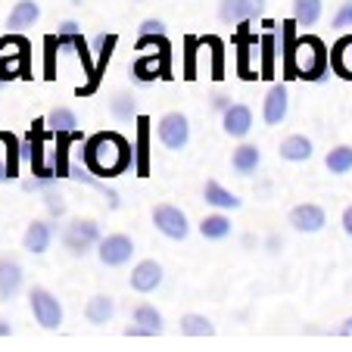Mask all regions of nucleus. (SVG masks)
<instances>
[{
	"instance_id": "nucleus-1",
	"label": "nucleus",
	"mask_w": 352,
	"mask_h": 352,
	"mask_svg": "<svg viewBox=\"0 0 352 352\" xmlns=\"http://www.w3.org/2000/svg\"><path fill=\"white\" fill-rule=\"evenodd\" d=\"M85 166L94 175L113 178L131 166V144L116 131H100L85 144Z\"/></svg>"
},
{
	"instance_id": "nucleus-2",
	"label": "nucleus",
	"mask_w": 352,
	"mask_h": 352,
	"mask_svg": "<svg viewBox=\"0 0 352 352\" xmlns=\"http://www.w3.org/2000/svg\"><path fill=\"white\" fill-rule=\"evenodd\" d=\"M290 69L299 78H321L327 69L324 44L318 38H299L290 50Z\"/></svg>"
},
{
	"instance_id": "nucleus-3",
	"label": "nucleus",
	"mask_w": 352,
	"mask_h": 352,
	"mask_svg": "<svg viewBox=\"0 0 352 352\" xmlns=\"http://www.w3.org/2000/svg\"><path fill=\"white\" fill-rule=\"evenodd\" d=\"M100 243V228L94 219H72L63 231V246L72 256H85L91 253V246Z\"/></svg>"
},
{
	"instance_id": "nucleus-4",
	"label": "nucleus",
	"mask_w": 352,
	"mask_h": 352,
	"mask_svg": "<svg viewBox=\"0 0 352 352\" xmlns=\"http://www.w3.org/2000/svg\"><path fill=\"white\" fill-rule=\"evenodd\" d=\"M28 302H32V315H34V321H38L41 327L56 331V327L63 324V306H60V299H56L50 290H44V287H32Z\"/></svg>"
},
{
	"instance_id": "nucleus-5",
	"label": "nucleus",
	"mask_w": 352,
	"mask_h": 352,
	"mask_svg": "<svg viewBox=\"0 0 352 352\" xmlns=\"http://www.w3.org/2000/svg\"><path fill=\"white\" fill-rule=\"evenodd\" d=\"M97 256L107 268H119V265H125V262H131L134 243L128 234H107V237H100V243H97Z\"/></svg>"
},
{
	"instance_id": "nucleus-6",
	"label": "nucleus",
	"mask_w": 352,
	"mask_h": 352,
	"mask_svg": "<svg viewBox=\"0 0 352 352\" xmlns=\"http://www.w3.org/2000/svg\"><path fill=\"white\" fill-rule=\"evenodd\" d=\"M153 225L160 234H166L168 240H184L190 234V225H187V215L181 212L172 203H160L153 209Z\"/></svg>"
},
{
	"instance_id": "nucleus-7",
	"label": "nucleus",
	"mask_w": 352,
	"mask_h": 352,
	"mask_svg": "<svg viewBox=\"0 0 352 352\" xmlns=\"http://www.w3.org/2000/svg\"><path fill=\"white\" fill-rule=\"evenodd\" d=\"M156 134H160L162 146H168V150H184L187 140H190V125H187V116L166 113L160 119V128H156Z\"/></svg>"
},
{
	"instance_id": "nucleus-8",
	"label": "nucleus",
	"mask_w": 352,
	"mask_h": 352,
	"mask_svg": "<svg viewBox=\"0 0 352 352\" xmlns=\"http://www.w3.org/2000/svg\"><path fill=\"white\" fill-rule=\"evenodd\" d=\"M290 225L293 231L299 234H318L321 228L327 225V215L321 206H315V203H299V206L290 209Z\"/></svg>"
},
{
	"instance_id": "nucleus-9",
	"label": "nucleus",
	"mask_w": 352,
	"mask_h": 352,
	"mask_svg": "<svg viewBox=\"0 0 352 352\" xmlns=\"http://www.w3.org/2000/svg\"><path fill=\"white\" fill-rule=\"evenodd\" d=\"M162 284V265L156 259H144L134 265L131 272V290L138 293H153Z\"/></svg>"
},
{
	"instance_id": "nucleus-10",
	"label": "nucleus",
	"mask_w": 352,
	"mask_h": 352,
	"mask_svg": "<svg viewBox=\"0 0 352 352\" xmlns=\"http://www.w3.org/2000/svg\"><path fill=\"white\" fill-rule=\"evenodd\" d=\"M221 125H225L228 138H246V134H250V128H253V109L243 107V103H234V107L225 109Z\"/></svg>"
},
{
	"instance_id": "nucleus-11",
	"label": "nucleus",
	"mask_w": 352,
	"mask_h": 352,
	"mask_svg": "<svg viewBox=\"0 0 352 352\" xmlns=\"http://www.w3.org/2000/svg\"><path fill=\"white\" fill-rule=\"evenodd\" d=\"M262 7H265V0H221L219 16L225 22H246L259 16Z\"/></svg>"
},
{
	"instance_id": "nucleus-12",
	"label": "nucleus",
	"mask_w": 352,
	"mask_h": 352,
	"mask_svg": "<svg viewBox=\"0 0 352 352\" xmlns=\"http://www.w3.org/2000/svg\"><path fill=\"white\" fill-rule=\"evenodd\" d=\"M50 240H54V225H47V221H32L22 234V246H25L32 256H41L50 250Z\"/></svg>"
},
{
	"instance_id": "nucleus-13",
	"label": "nucleus",
	"mask_w": 352,
	"mask_h": 352,
	"mask_svg": "<svg viewBox=\"0 0 352 352\" xmlns=\"http://www.w3.org/2000/svg\"><path fill=\"white\" fill-rule=\"evenodd\" d=\"M22 290V265L10 256L0 259V299H13Z\"/></svg>"
},
{
	"instance_id": "nucleus-14",
	"label": "nucleus",
	"mask_w": 352,
	"mask_h": 352,
	"mask_svg": "<svg viewBox=\"0 0 352 352\" xmlns=\"http://www.w3.org/2000/svg\"><path fill=\"white\" fill-rule=\"evenodd\" d=\"M287 109H290V100H287V91L284 87H272L265 97V103H262V119L268 122V125H280V122L287 119Z\"/></svg>"
},
{
	"instance_id": "nucleus-15",
	"label": "nucleus",
	"mask_w": 352,
	"mask_h": 352,
	"mask_svg": "<svg viewBox=\"0 0 352 352\" xmlns=\"http://www.w3.org/2000/svg\"><path fill=\"white\" fill-rule=\"evenodd\" d=\"M116 315V299L107 296V293H97V296L87 299L85 306V318L91 321V324H109Z\"/></svg>"
},
{
	"instance_id": "nucleus-16",
	"label": "nucleus",
	"mask_w": 352,
	"mask_h": 352,
	"mask_svg": "<svg viewBox=\"0 0 352 352\" xmlns=\"http://www.w3.org/2000/svg\"><path fill=\"white\" fill-rule=\"evenodd\" d=\"M280 160L287 162H306L312 160V140L306 138V134H290V138L280 140Z\"/></svg>"
},
{
	"instance_id": "nucleus-17",
	"label": "nucleus",
	"mask_w": 352,
	"mask_h": 352,
	"mask_svg": "<svg viewBox=\"0 0 352 352\" xmlns=\"http://www.w3.org/2000/svg\"><path fill=\"white\" fill-rule=\"evenodd\" d=\"M262 166V153H259V146H253V144H240L237 150H234V156H231V168L237 175H256V168Z\"/></svg>"
},
{
	"instance_id": "nucleus-18",
	"label": "nucleus",
	"mask_w": 352,
	"mask_h": 352,
	"mask_svg": "<svg viewBox=\"0 0 352 352\" xmlns=\"http://www.w3.org/2000/svg\"><path fill=\"white\" fill-rule=\"evenodd\" d=\"M203 199H206L209 206L215 209H240V197L231 190H225V187L219 184V181H206V187H203Z\"/></svg>"
},
{
	"instance_id": "nucleus-19",
	"label": "nucleus",
	"mask_w": 352,
	"mask_h": 352,
	"mask_svg": "<svg viewBox=\"0 0 352 352\" xmlns=\"http://www.w3.org/2000/svg\"><path fill=\"white\" fill-rule=\"evenodd\" d=\"M131 72L138 75V81H153L160 75H166V54H144L138 63L131 66Z\"/></svg>"
},
{
	"instance_id": "nucleus-20",
	"label": "nucleus",
	"mask_w": 352,
	"mask_h": 352,
	"mask_svg": "<svg viewBox=\"0 0 352 352\" xmlns=\"http://www.w3.org/2000/svg\"><path fill=\"white\" fill-rule=\"evenodd\" d=\"M41 19V7L34 0H16V7L10 10V19L7 25L10 28H25V25H34Z\"/></svg>"
},
{
	"instance_id": "nucleus-21",
	"label": "nucleus",
	"mask_w": 352,
	"mask_h": 352,
	"mask_svg": "<svg viewBox=\"0 0 352 352\" xmlns=\"http://www.w3.org/2000/svg\"><path fill=\"white\" fill-rule=\"evenodd\" d=\"M331 63H333V69H337V75L352 78V34L337 41V47H333V54H331Z\"/></svg>"
},
{
	"instance_id": "nucleus-22",
	"label": "nucleus",
	"mask_w": 352,
	"mask_h": 352,
	"mask_svg": "<svg viewBox=\"0 0 352 352\" xmlns=\"http://www.w3.org/2000/svg\"><path fill=\"white\" fill-rule=\"evenodd\" d=\"M199 234H203L206 240H225L228 234H231V219L221 215V212L206 215V219L199 221Z\"/></svg>"
},
{
	"instance_id": "nucleus-23",
	"label": "nucleus",
	"mask_w": 352,
	"mask_h": 352,
	"mask_svg": "<svg viewBox=\"0 0 352 352\" xmlns=\"http://www.w3.org/2000/svg\"><path fill=\"white\" fill-rule=\"evenodd\" d=\"M293 19L296 25H315L321 19V0H293Z\"/></svg>"
},
{
	"instance_id": "nucleus-24",
	"label": "nucleus",
	"mask_w": 352,
	"mask_h": 352,
	"mask_svg": "<svg viewBox=\"0 0 352 352\" xmlns=\"http://www.w3.org/2000/svg\"><path fill=\"white\" fill-rule=\"evenodd\" d=\"M181 333H184V337H212L215 327L206 315H193L190 312V315L181 318Z\"/></svg>"
},
{
	"instance_id": "nucleus-25",
	"label": "nucleus",
	"mask_w": 352,
	"mask_h": 352,
	"mask_svg": "<svg viewBox=\"0 0 352 352\" xmlns=\"http://www.w3.org/2000/svg\"><path fill=\"white\" fill-rule=\"evenodd\" d=\"M47 125L54 128V134H75V128H78V116H75L72 109L60 107V109H54V113L47 116Z\"/></svg>"
},
{
	"instance_id": "nucleus-26",
	"label": "nucleus",
	"mask_w": 352,
	"mask_h": 352,
	"mask_svg": "<svg viewBox=\"0 0 352 352\" xmlns=\"http://www.w3.org/2000/svg\"><path fill=\"white\" fill-rule=\"evenodd\" d=\"M324 166L331 168L333 175H346V172H352V146H333L331 153L324 156Z\"/></svg>"
},
{
	"instance_id": "nucleus-27",
	"label": "nucleus",
	"mask_w": 352,
	"mask_h": 352,
	"mask_svg": "<svg viewBox=\"0 0 352 352\" xmlns=\"http://www.w3.org/2000/svg\"><path fill=\"white\" fill-rule=\"evenodd\" d=\"M134 324L146 327L150 333H160L162 331V315L156 312V306H150V302H140V306L134 309Z\"/></svg>"
},
{
	"instance_id": "nucleus-28",
	"label": "nucleus",
	"mask_w": 352,
	"mask_h": 352,
	"mask_svg": "<svg viewBox=\"0 0 352 352\" xmlns=\"http://www.w3.org/2000/svg\"><path fill=\"white\" fill-rule=\"evenodd\" d=\"M109 109H113V116L116 119H122V122H128V119L138 116V103H134L131 94H116L113 103H109Z\"/></svg>"
},
{
	"instance_id": "nucleus-29",
	"label": "nucleus",
	"mask_w": 352,
	"mask_h": 352,
	"mask_svg": "<svg viewBox=\"0 0 352 352\" xmlns=\"http://www.w3.org/2000/svg\"><path fill=\"white\" fill-rule=\"evenodd\" d=\"M150 122L140 119V134H138V175H146V138H150Z\"/></svg>"
},
{
	"instance_id": "nucleus-30",
	"label": "nucleus",
	"mask_w": 352,
	"mask_h": 352,
	"mask_svg": "<svg viewBox=\"0 0 352 352\" xmlns=\"http://www.w3.org/2000/svg\"><path fill=\"white\" fill-rule=\"evenodd\" d=\"M44 206L50 209V215H63V212H66V199H63V193L47 190L44 193Z\"/></svg>"
},
{
	"instance_id": "nucleus-31",
	"label": "nucleus",
	"mask_w": 352,
	"mask_h": 352,
	"mask_svg": "<svg viewBox=\"0 0 352 352\" xmlns=\"http://www.w3.org/2000/svg\"><path fill=\"white\" fill-rule=\"evenodd\" d=\"M333 25H337V28H346V25H352V0H346L343 7H340V13L333 16Z\"/></svg>"
},
{
	"instance_id": "nucleus-32",
	"label": "nucleus",
	"mask_w": 352,
	"mask_h": 352,
	"mask_svg": "<svg viewBox=\"0 0 352 352\" xmlns=\"http://www.w3.org/2000/svg\"><path fill=\"white\" fill-rule=\"evenodd\" d=\"M140 34H166V25L160 19H144L140 22Z\"/></svg>"
},
{
	"instance_id": "nucleus-33",
	"label": "nucleus",
	"mask_w": 352,
	"mask_h": 352,
	"mask_svg": "<svg viewBox=\"0 0 352 352\" xmlns=\"http://www.w3.org/2000/svg\"><path fill=\"white\" fill-rule=\"evenodd\" d=\"M343 231L352 237V206H346V209H343Z\"/></svg>"
},
{
	"instance_id": "nucleus-34",
	"label": "nucleus",
	"mask_w": 352,
	"mask_h": 352,
	"mask_svg": "<svg viewBox=\"0 0 352 352\" xmlns=\"http://www.w3.org/2000/svg\"><path fill=\"white\" fill-rule=\"evenodd\" d=\"M340 333H343V337H352V318H346V321H343V327H340Z\"/></svg>"
}]
</instances>
